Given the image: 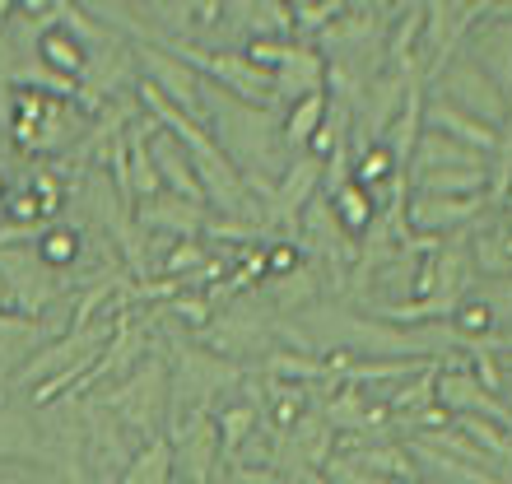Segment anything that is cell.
Returning a JSON list of instances; mask_svg holds the SVG:
<instances>
[{"label": "cell", "mask_w": 512, "mask_h": 484, "mask_svg": "<svg viewBox=\"0 0 512 484\" xmlns=\"http://www.w3.org/2000/svg\"><path fill=\"white\" fill-rule=\"evenodd\" d=\"M117 484H173V443H168V438L145 443Z\"/></svg>", "instance_id": "cell-17"}, {"label": "cell", "mask_w": 512, "mask_h": 484, "mask_svg": "<svg viewBox=\"0 0 512 484\" xmlns=\"http://www.w3.org/2000/svg\"><path fill=\"white\" fill-rule=\"evenodd\" d=\"M38 61L47 70H56V75H66V80L80 84L84 66H89V52H84L80 38H70L66 28H52V33H42L38 38Z\"/></svg>", "instance_id": "cell-11"}, {"label": "cell", "mask_w": 512, "mask_h": 484, "mask_svg": "<svg viewBox=\"0 0 512 484\" xmlns=\"http://www.w3.org/2000/svg\"><path fill=\"white\" fill-rule=\"evenodd\" d=\"M294 10V33H298V42H317L326 33V28L336 24L340 14H345V0H322V5H303V0H294L289 5Z\"/></svg>", "instance_id": "cell-19"}, {"label": "cell", "mask_w": 512, "mask_h": 484, "mask_svg": "<svg viewBox=\"0 0 512 484\" xmlns=\"http://www.w3.org/2000/svg\"><path fill=\"white\" fill-rule=\"evenodd\" d=\"M28 447H38L33 424H28V419H19V415H10V410H0V461L24 457Z\"/></svg>", "instance_id": "cell-21"}, {"label": "cell", "mask_w": 512, "mask_h": 484, "mask_svg": "<svg viewBox=\"0 0 512 484\" xmlns=\"http://www.w3.org/2000/svg\"><path fill=\"white\" fill-rule=\"evenodd\" d=\"M326 103H331V98H326V89H317V94L289 103V108H284V145H289V149H308L312 135L322 131V121H326Z\"/></svg>", "instance_id": "cell-14"}, {"label": "cell", "mask_w": 512, "mask_h": 484, "mask_svg": "<svg viewBox=\"0 0 512 484\" xmlns=\"http://www.w3.org/2000/svg\"><path fill=\"white\" fill-rule=\"evenodd\" d=\"M219 480V433L215 419L205 429L187 433L173 447V484H215Z\"/></svg>", "instance_id": "cell-7"}, {"label": "cell", "mask_w": 512, "mask_h": 484, "mask_svg": "<svg viewBox=\"0 0 512 484\" xmlns=\"http://www.w3.org/2000/svg\"><path fill=\"white\" fill-rule=\"evenodd\" d=\"M424 131L452 135V140H461V145L475 149V154H494V149H499V131H494V126L475 121L471 112H461L457 103H447L438 89L424 94Z\"/></svg>", "instance_id": "cell-6"}, {"label": "cell", "mask_w": 512, "mask_h": 484, "mask_svg": "<svg viewBox=\"0 0 512 484\" xmlns=\"http://www.w3.org/2000/svg\"><path fill=\"white\" fill-rule=\"evenodd\" d=\"M266 377H280V382H326L331 373V363L322 354H294V350H270L266 354Z\"/></svg>", "instance_id": "cell-16"}, {"label": "cell", "mask_w": 512, "mask_h": 484, "mask_svg": "<svg viewBox=\"0 0 512 484\" xmlns=\"http://www.w3.org/2000/svg\"><path fill=\"white\" fill-rule=\"evenodd\" d=\"M443 168H489L485 154L466 149L461 140L452 135H438V131H424L415 145V159H410V177L419 173H443Z\"/></svg>", "instance_id": "cell-9"}, {"label": "cell", "mask_w": 512, "mask_h": 484, "mask_svg": "<svg viewBox=\"0 0 512 484\" xmlns=\"http://www.w3.org/2000/svg\"><path fill=\"white\" fill-rule=\"evenodd\" d=\"M0 280L24 317H38L47 303L66 294V280L38 256V247H0Z\"/></svg>", "instance_id": "cell-2"}, {"label": "cell", "mask_w": 512, "mask_h": 484, "mask_svg": "<svg viewBox=\"0 0 512 484\" xmlns=\"http://www.w3.org/2000/svg\"><path fill=\"white\" fill-rule=\"evenodd\" d=\"M322 475H326V484H387V480H378V475H368L364 466H354L350 457H331Z\"/></svg>", "instance_id": "cell-22"}, {"label": "cell", "mask_w": 512, "mask_h": 484, "mask_svg": "<svg viewBox=\"0 0 512 484\" xmlns=\"http://www.w3.org/2000/svg\"><path fill=\"white\" fill-rule=\"evenodd\" d=\"M205 219L210 215H205L201 205L182 201V196H168V191L135 210V224H140V229H163V233H173V238H201Z\"/></svg>", "instance_id": "cell-8"}, {"label": "cell", "mask_w": 512, "mask_h": 484, "mask_svg": "<svg viewBox=\"0 0 512 484\" xmlns=\"http://www.w3.org/2000/svg\"><path fill=\"white\" fill-rule=\"evenodd\" d=\"M205 266H210V256H205V247L196 238L173 242V247L159 256V275L163 280H177V284H187L191 275H201Z\"/></svg>", "instance_id": "cell-18"}, {"label": "cell", "mask_w": 512, "mask_h": 484, "mask_svg": "<svg viewBox=\"0 0 512 484\" xmlns=\"http://www.w3.org/2000/svg\"><path fill=\"white\" fill-rule=\"evenodd\" d=\"M256 424H261V405H252V401L215 410V433H219V457H224V466L238 461V452H243V443L256 433Z\"/></svg>", "instance_id": "cell-12"}, {"label": "cell", "mask_w": 512, "mask_h": 484, "mask_svg": "<svg viewBox=\"0 0 512 484\" xmlns=\"http://www.w3.org/2000/svg\"><path fill=\"white\" fill-rule=\"evenodd\" d=\"M396 173V163H391V154L382 145L364 149V154H354L350 159V182H359L364 191H373L378 182H387V177Z\"/></svg>", "instance_id": "cell-20"}, {"label": "cell", "mask_w": 512, "mask_h": 484, "mask_svg": "<svg viewBox=\"0 0 512 484\" xmlns=\"http://www.w3.org/2000/svg\"><path fill=\"white\" fill-rule=\"evenodd\" d=\"M410 484H429V480H410Z\"/></svg>", "instance_id": "cell-23"}, {"label": "cell", "mask_w": 512, "mask_h": 484, "mask_svg": "<svg viewBox=\"0 0 512 484\" xmlns=\"http://www.w3.org/2000/svg\"><path fill=\"white\" fill-rule=\"evenodd\" d=\"M38 256L66 280V289H70V266L84 256V233L75 229V224H47L38 238Z\"/></svg>", "instance_id": "cell-13"}, {"label": "cell", "mask_w": 512, "mask_h": 484, "mask_svg": "<svg viewBox=\"0 0 512 484\" xmlns=\"http://www.w3.org/2000/svg\"><path fill=\"white\" fill-rule=\"evenodd\" d=\"M322 419L331 424V433H350V438H364V433H378L391 424V405L387 401H368L364 387H340L326 391V405H322Z\"/></svg>", "instance_id": "cell-5"}, {"label": "cell", "mask_w": 512, "mask_h": 484, "mask_svg": "<svg viewBox=\"0 0 512 484\" xmlns=\"http://www.w3.org/2000/svg\"><path fill=\"white\" fill-rule=\"evenodd\" d=\"M415 196H447V201H471L489 196V168H443V173H419L410 177Z\"/></svg>", "instance_id": "cell-10"}, {"label": "cell", "mask_w": 512, "mask_h": 484, "mask_svg": "<svg viewBox=\"0 0 512 484\" xmlns=\"http://www.w3.org/2000/svg\"><path fill=\"white\" fill-rule=\"evenodd\" d=\"M433 89H438V94H443L447 103H457L461 112H471L475 121L494 126V131H499L503 117H508V98L499 94V84L489 80L485 70L475 66V61H471L466 52H461L457 61H452V66H447L443 75L433 80Z\"/></svg>", "instance_id": "cell-3"}, {"label": "cell", "mask_w": 512, "mask_h": 484, "mask_svg": "<svg viewBox=\"0 0 512 484\" xmlns=\"http://www.w3.org/2000/svg\"><path fill=\"white\" fill-rule=\"evenodd\" d=\"M135 61H140V70H145V84H154L168 103H173L182 117H191L196 126H210V117H205V103H201V75L191 66H182L177 56L159 52V47H149V42H140L135 47Z\"/></svg>", "instance_id": "cell-4"}, {"label": "cell", "mask_w": 512, "mask_h": 484, "mask_svg": "<svg viewBox=\"0 0 512 484\" xmlns=\"http://www.w3.org/2000/svg\"><path fill=\"white\" fill-rule=\"evenodd\" d=\"M331 201V215L340 219V229L350 233V238H364L368 224L378 219V205H373V191H364L359 182H345L336 196H326Z\"/></svg>", "instance_id": "cell-15"}, {"label": "cell", "mask_w": 512, "mask_h": 484, "mask_svg": "<svg viewBox=\"0 0 512 484\" xmlns=\"http://www.w3.org/2000/svg\"><path fill=\"white\" fill-rule=\"evenodd\" d=\"M98 401L122 419L126 433H135L140 443H154L159 424L168 419V363H163L159 340L149 345V354L140 359V368L131 377H122L117 387L98 391Z\"/></svg>", "instance_id": "cell-1"}]
</instances>
